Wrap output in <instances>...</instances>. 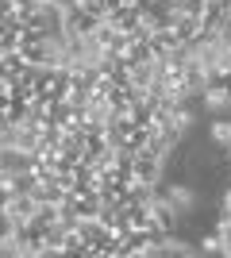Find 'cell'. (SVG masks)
<instances>
[]
</instances>
